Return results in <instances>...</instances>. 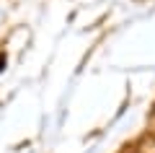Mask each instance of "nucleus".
<instances>
[{
	"label": "nucleus",
	"instance_id": "nucleus-1",
	"mask_svg": "<svg viewBox=\"0 0 155 153\" xmlns=\"http://www.w3.org/2000/svg\"><path fill=\"white\" fill-rule=\"evenodd\" d=\"M0 70H3V55H0Z\"/></svg>",
	"mask_w": 155,
	"mask_h": 153
}]
</instances>
